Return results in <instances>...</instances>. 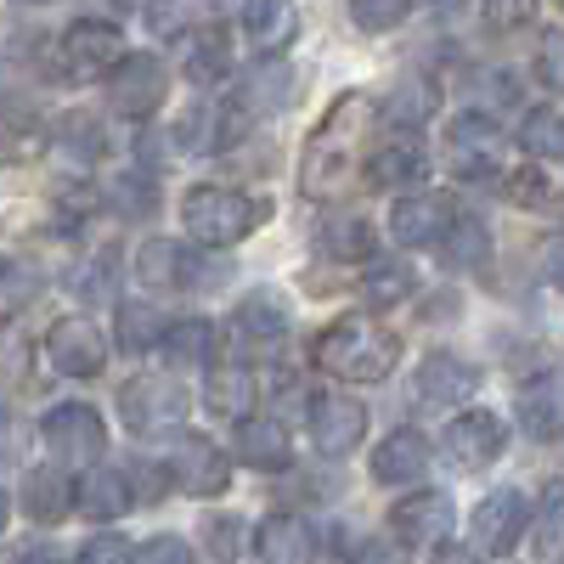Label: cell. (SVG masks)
Returning a JSON list of instances; mask_svg holds the SVG:
<instances>
[{
  "instance_id": "38",
  "label": "cell",
  "mask_w": 564,
  "mask_h": 564,
  "mask_svg": "<svg viewBox=\"0 0 564 564\" xmlns=\"http://www.w3.org/2000/svg\"><path fill=\"white\" fill-rule=\"evenodd\" d=\"M435 102H441V90L430 85V79H401L395 85V97H390V119L395 124H412V130H423V119H435Z\"/></svg>"
},
{
  "instance_id": "22",
  "label": "cell",
  "mask_w": 564,
  "mask_h": 564,
  "mask_svg": "<svg viewBox=\"0 0 564 564\" xmlns=\"http://www.w3.org/2000/svg\"><path fill=\"white\" fill-rule=\"evenodd\" d=\"M243 34L260 57H276L300 40V7L294 0H243Z\"/></svg>"
},
{
  "instance_id": "48",
  "label": "cell",
  "mask_w": 564,
  "mask_h": 564,
  "mask_svg": "<svg viewBox=\"0 0 564 564\" xmlns=\"http://www.w3.org/2000/svg\"><path fill=\"white\" fill-rule=\"evenodd\" d=\"M238 525H243V520H231V513L209 520V531H204V547H209L215 558H231V553H238Z\"/></svg>"
},
{
  "instance_id": "5",
  "label": "cell",
  "mask_w": 564,
  "mask_h": 564,
  "mask_svg": "<svg viewBox=\"0 0 564 564\" xmlns=\"http://www.w3.org/2000/svg\"><path fill=\"white\" fill-rule=\"evenodd\" d=\"M186 406H193V395H186L170 372H141V379H130L119 390V417L130 435H164V430H181Z\"/></svg>"
},
{
  "instance_id": "21",
  "label": "cell",
  "mask_w": 564,
  "mask_h": 564,
  "mask_svg": "<svg viewBox=\"0 0 564 564\" xmlns=\"http://www.w3.org/2000/svg\"><path fill=\"white\" fill-rule=\"evenodd\" d=\"M238 130H243L238 108L193 102V108L175 119V148H181V153H220V148H231V141H238Z\"/></svg>"
},
{
  "instance_id": "31",
  "label": "cell",
  "mask_w": 564,
  "mask_h": 564,
  "mask_svg": "<svg viewBox=\"0 0 564 564\" xmlns=\"http://www.w3.org/2000/svg\"><path fill=\"white\" fill-rule=\"evenodd\" d=\"M52 153L68 164V170H90L102 159V124L90 113H63L57 130H52Z\"/></svg>"
},
{
  "instance_id": "35",
  "label": "cell",
  "mask_w": 564,
  "mask_h": 564,
  "mask_svg": "<svg viewBox=\"0 0 564 564\" xmlns=\"http://www.w3.org/2000/svg\"><path fill=\"white\" fill-rule=\"evenodd\" d=\"M520 148H525L531 159H542V164H564V113H553V108L525 113V124H520Z\"/></svg>"
},
{
  "instance_id": "49",
  "label": "cell",
  "mask_w": 564,
  "mask_h": 564,
  "mask_svg": "<svg viewBox=\"0 0 564 564\" xmlns=\"http://www.w3.org/2000/svg\"><path fill=\"white\" fill-rule=\"evenodd\" d=\"M79 558L85 564H113V558H130V547H124V536H97V542L79 547Z\"/></svg>"
},
{
  "instance_id": "52",
  "label": "cell",
  "mask_w": 564,
  "mask_h": 564,
  "mask_svg": "<svg viewBox=\"0 0 564 564\" xmlns=\"http://www.w3.org/2000/svg\"><path fill=\"white\" fill-rule=\"evenodd\" d=\"M7 417H12V406H7V395H0V430H7Z\"/></svg>"
},
{
  "instance_id": "44",
  "label": "cell",
  "mask_w": 564,
  "mask_h": 564,
  "mask_svg": "<svg viewBox=\"0 0 564 564\" xmlns=\"http://www.w3.org/2000/svg\"><path fill=\"white\" fill-rule=\"evenodd\" d=\"M536 79L553 90V97H564V29L542 34V45H536Z\"/></svg>"
},
{
  "instance_id": "2",
  "label": "cell",
  "mask_w": 564,
  "mask_h": 564,
  "mask_svg": "<svg viewBox=\"0 0 564 564\" xmlns=\"http://www.w3.org/2000/svg\"><path fill=\"white\" fill-rule=\"evenodd\" d=\"M311 361L322 372H334V379H345V384H379L401 361V339L379 316H339L316 334Z\"/></svg>"
},
{
  "instance_id": "37",
  "label": "cell",
  "mask_w": 564,
  "mask_h": 564,
  "mask_svg": "<svg viewBox=\"0 0 564 564\" xmlns=\"http://www.w3.org/2000/svg\"><path fill=\"white\" fill-rule=\"evenodd\" d=\"M531 531H536V553H542V558H558V553H564V480L542 486V502H536Z\"/></svg>"
},
{
  "instance_id": "25",
  "label": "cell",
  "mask_w": 564,
  "mask_h": 564,
  "mask_svg": "<svg viewBox=\"0 0 564 564\" xmlns=\"http://www.w3.org/2000/svg\"><path fill=\"white\" fill-rule=\"evenodd\" d=\"M135 502V486L124 468H90V475H79L74 486V508L85 513V520H124V508Z\"/></svg>"
},
{
  "instance_id": "11",
  "label": "cell",
  "mask_w": 564,
  "mask_h": 564,
  "mask_svg": "<svg viewBox=\"0 0 564 564\" xmlns=\"http://www.w3.org/2000/svg\"><path fill=\"white\" fill-rule=\"evenodd\" d=\"M45 361H52L63 379H97V372L108 367L102 327L85 322V316H57L52 327H45Z\"/></svg>"
},
{
  "instance_id": "46",
  "label": "cell",
  "mask_w": 564,
  "mask_h": 564,
  "mask_svg": "<svg viewBox=\"0 0 564 564\" xmlns=\"http://www.w3.org/2000/svg\"><path fill=\"white\" fill-rule=\"evenodd\" d=\"M238 395H243V372L238 367H220L209 379V406L215 412H238Z\"/></svg>"
},
{
  "instance_id": "43",
  "label": "cell",
  "mask_w": 564,
  "mask_h": 564,
  "mask_svg": "<svg viewBox=\"0 0 564 564\" xmlns=\"http://www.w3.org/2000/svg\"><path fill=\"white\" fill-rule=\"evenodd\" d=\"M508 193L520 198V204H531V209H547V204H558V186H553V175H547V164H542V159H536V170L513 175V181H508Z\"/></svg>"
},
{
  "instance_id": "47",
  "label": "cell",
  "mask_w": 564,
  "mask_h": 564,
  "mask_svg": "<svg viewBox=\"0 0 564 564\" xmlns=\"http://www.w3.org/2000/svg\"><path fill=\"white\" fill-rule=\"evenodd\" d=\"M135 558L141 564H186V558H193V547H186L181 536H153V542L135 547Z\"/></svg>"
},
{
  "instance_id": "36",
  "label": "cell",
  "mask_w": 564,
  "mask_h": 564,
  "mask_svg": "<svg viewBox=\"0 0 564 564\" xmlns=\"http://www.w3.org/2000/svg\"><path fill=\"white\" fill-rule=\"evenodd\" d=\"M175 367H193V361H209L215 356V327L209 322H175V327H164V345H159Z\"/></svg>"
},
{
  "instance_id": "45",
  "label": "cell",
  "mask_w": 564,
  "mask_h": 564,
  "mask_svg": "<svg viewBox=\"0 0 564 564\" xmlns=\"http://www.w3.org/2000/svg\"><path fill=\"white\" fill-rule=\"evenodd\" d=\"M113 198L124 204L119 215H153V181H141V175H124L113 186Z\"/></svg>"
},
{
  "instance_id": "9",
  "label": "cell",
  "mask_w": 564,
  "mask_h": 564,
  "mask_svg": "<svg viewBox=\"0 0 564 564\" xmlns=\"http://www.w3.org/2000/svg\"><path fill=\"white\" fill-rule=\"evenodd\" d=\"M119 57H124V34H119L108 18H79V23H68L63 40H57L63 79H102Z\"/></svg>"
},
{
  "instance_id": "23",
  "label": "cell",
  "mask_w": 564,
  "mask_h": 564,
  "mask_svg": "<svg viewBox=\"0 0 564 564\" xmlns=\"http://www.w3.org/2000/svg\"><path fill=\"white\" fill-rule=\"evenodd\" d=\"M513 412H520L531 441H564V372H542V379H531L520 390V401H513Z\"/></svg>"
},
{
  "instance_id": "54",
  "label": "cell",
  "mask_w": 564,
  "mask_h": 564,
  "mask_svg": "<svg viewBox=\"0 0 564 564\" xmlns=\"http://www.w3.org/2000/svg\"><path fill=\"white\" fill-rule=\"evenodd\" d=\"M446 7H452V0H446Z\"/></svg>"
},
{
  "instance_id": "10",
  "label": "cell",
  "mask_w": 564,
  "mask_h": 564,
  "mask_svg": "<svg viewBox=\"0 0 564 564\" xmlns=\"http://www.w3.org/2000/svg\"><path fill=\"white\" fill-rule=\"evenodd\" d=\"M508 446V430H502V417L475 406V412H457L446 423V435H441V452L452 468H463V475H486V468L502 457Z\"/></svg>"
},
{
  "instance_id": "7",
  "label": "cell",
  "mask_w": 564,
  "mask_h": 564,
  "mask_svg": "<svg viewBox=\"0 0 564 564\" xmlns=\"http://www.w3.org/2000/svg\"><path fill=\"white\" fill-rule=\"evenodd\" d=\"M446 164L463 181H497L508 170V135L486 113H463L446 130Z\"/></svg>"
},
{
  "instance_id": "50",
  "label": "cell",
  "mask_w": 564,
  "mask_h": 564,
  "mask_svg": "<svg viewBox=\"0 0 564 564\" xmlns=\"http://www.w3.org/2000/svg\"><path fill=\"white\" fill-rule=\"evenodd\" d=\"M553 282H564V243L553 249Z\"/></svg>"
},
{
  "instance_id": "53",
  "label": "cell",
  "mask_w": 564,
  "mask_h": 564,
  "mask_svg": "<svg viewBox=\"0 0 564 564\" xmlns=\"http://www.w3.org/2000/svg\"><path fill=\"white\" fill-rule=\"evenodd\" d=\"M553 7H558V12H564V0H553Z\"/></svg>"
},
{
  "instance_id": "18",
  "label": "cell",
  "mask_w": 564,
  "mask_h": 564,
  "mask_svg": "<svg viewBox=\"0 0 564 564\" xmlns=\"http://www.w3.org/2000/svg\"><path fill=\"white\" fill-rule=\"evenodd\" d=\"M231 452L238 463L260 468V475H276V468L294 463V441L271 412H238V430H231Z\"/></svg>"
},
{
  "instance_id": "24",
  "label": "cell",
  "mask_w": 564,
  "mask_h": 564,
  "mask_svg": "<svg viewBox=\"0 0 564 564\" xmlns=\"http://www.w3.org/2000/svg\"><path fill=\"white\" fill-rule=\"evenodd\" d=\"M423 475H430V441L417 430H395L379 441V452H372V480L379 486H412Z\"/></svg>"
},
{
  "instance_id": "26",
  "label": "cell",
  "mask_w": 564,
  "mask_h": 564,
  "mask_svg": "<svg viewBox=\"0 0 564 564\" xmlns=\"http://www.w3.org/2000/svg\"><path fill=\"white\" fill-rule=\"evenodd\" d=\"M316 254L322 260H339V265H367L372 260V231L361 215L350 209H327L316 220Z\"/></svg>"
},
{
  "instance_id": "4",
  "label": "cell",
  "mask_w": 564,
  "mask_h": 564,
  "mask_svg": "<svg viewBox=\"0 0 564 564\" xmlns=\"http://www.w3.org/2000/svg\"><path fill=\"white\" fill-rule=\"evenodd\" d=\"M135 276L148 282L153 294H186V289H209L226 276V265H215L209 254H198L193 243L175 238H148L135 254Z\"/></svg>"
},
{
  "instance_id": "33",
  "label": "cell",
  "mask_w": 564,
  "mask_h": 564,
  "mask_svg": "<svg viewBox=\"0 0 564 564\" xmlns=\"http://www.w3.org/2000/svg\"><path fill=\"white\" fill-rule=\"evenodd\" d=\"M361 294H367V305H379V311H390V305H401V300H412L417 294V271L406 265V260H367V276H361Z\"/></svg>"
},
{
  "instance_id": "19",
  "label": "cell",
  "mask_w": 564,
  "mask_h": 564,
  "mask_svg": "<svg viewBox=\"0 0 564 564\" xmlns=\"http://www.w3.org/2000/svg\"><path fill=\"white\" fill-rule=\"evenodd\" d=\"M457 220V204L446 193H417V198H401L390 209V231L401 249H423V243H441L446 226Z\"/></svg>"
},
{
  "instance_id": "1",
  "label": "cell",
  "mask_w": 564,
  "mask_h": 564,
  "mask_svg": "<svg viewBox=\"0 0 564 564\" xmlns=\"http://www.w3.org/2000/svg\"><path fill=\"white\" fill-rule=\"evenodd\" d=\"M372 113H379L372 97L350 90V97H339L334 108L316 119V130L305 135V153H300V193L305 198L334 204V198L350 193L356 170L372 153Z\"/></svg>"
},
{
  "instance_id": "32",
  "label": "cell",
  "mask_w": 564,
  "mask_h": 564,
  "mask_svg": "<svg viewBox=\"0 0 564 564\" xmlns=\"http://www.w3.org/2000/svg\"><path fill=\"white\" fill-rule=\"evenodd\" d=\"M486 254H491V231H486V220L457 215V220L446 226V238H441V260H446V271H480Z\"/></svg>"
},
{
  "instance_id": "41",
  "label": "cell",
  "mask_w": 564,
  "mask_h": 564,
  "mask_svg": "<svg viewBox=\"0 0 564 564\" xmlns=\"http://www.w3.org/2000/svg\"><path fill=\"white\" fill-rule=\"evenodd\" d=\"M406 12H412V0H350V18H356V29H367V34L395 29Z\"/></svg>"
},
{
  "instance_id": "8",
  "label": "cell",
  "mask_w": 564,
  "mask_h": 564,
  "mask_svg": "<svg viewBox=\"0 0 564 564\" xmlns=\"http://www.w3.org/2000/svg\"><path fill=\"white\" fill-rule=\"evenodd\" d=\"M40 435H45V452H52L63 468H85L97 463L102 446H108V430H102V412L85 406V401H63L40 417Z\"/></svg>"
},
{
  "instance_id": "16",
  "label": "cell",
  "mask_w": 564,
  "mask_h": 564,
  "mask_svg": "<svg viewBox=\"0 0 564 564\" xmlns=\"http://www.w3.org/2000/svg\"><path fill=\"white\" fill-rule=\"evenodd\" d=\"M423 175H430V148H423V135L412 124H401L390 141H379V148L367 153V181L384 186V193H406Z\"/></svg>"
},
{
  "instance_id": "27",
  "label": "cell",
  "mask_w": 564,
  "mask_h": 564,
  "mask_svg": "<svg viewBox=\"0 0 564 564\" xmlns=\"http://www.w3.org/2000/svg\"><path fill=\"white\" fill-rule=\"evenodd\" d=\"M181 68H186V79H198V85H215V79H226L231 74V45H226V29L220 23H193L181 34Z\"/></svg>"
},
{
  "instance_id": "39",
  "label": "cell",
  "mask_w": 564,
  "mask_h": 564,
  "mask_svg": "<svg viewBox=\"0 0 564 564\" xmlns=\"http://www.w3.org/2000/svg\"><path fill=\"white\" fill-rule=\"evenodd\" d=\"M34 294H40V271H34V265H23V260L0 265V316L29 311V305H34Z\"/></svg>"
},
{
  "instance_id": "30",
  "label": "cell",
  "mask_w": 564,
  "mask_h": 564,
  "mask_svg": "<svg viewBox=\"0 0 564 564\" xmlns=\"http://www.w3.org/2000/svg\"><path fill=\"white\" fill-rule=\"evenodd\" d=\"M238 334H249L254 345H276V339H289V327H294V316H289V300L282 294H271V289H260V294H249L243 305H238Z\"/></svg>"
},
{
  "instance_id": "12",
  "label": "cell",
  "mask_w": 564,
  "mask_h": 564,
  "mask_svg": "<svg viewBox=\"0 0 564 564\" xmlns=\"http://www.w3.org/2000/svg\"><path fill=\"white\" fill-rule=\"evenodd\" d=\"M170 475L186 497H220L231 486V457L209 441V435H193L181 430L175 446H170Z\"/></svg>"
},
{
  "instance_id": "42",
  "label": "cell",
  "mask_w": 564,
  "mask_h": 564,
  "mask_svg": "<svg viewBox=\"0 0 564 564\" xmlns=\"http://www.w3.org/2000/svg\"><path fill=\"white\" fill-rule=\"evenodd\" d=\"M480 12H486V29L513 34V29H531L536 23V0H480Z\"/></svg>"
},
{
  "instance_id": "14",
  "label": "cell",
  "mask_w": 564,
  "mask_h": 564,
  "mask_svg": "<svg viewBox=\"0 0 564 564\" xmlns=\"http://www.w3.org/2000/svg\"><path fill=\"white\" fill-rule=\"evenodd\" d=\"M452 525H457V508L446 491H412L390 513V536L401 547H446Z\"/></svg>"
},
{
  "instance_id": "34",
  "label": "cell",
  "mask_w": 564,
  "mask_h": 564,
  "mask_svg": "<svg viewBox=\"0 0 564 564\" xmlns=\"http://www.w3.org/2000/svg\"><path fill=\"white\" fill-rule=\"evenodd\" d=\"M164 316H159V305H148V300H124L119 305V345L130 350V356H141V350H159L164 345Z\"/></svg>"
},
{
  "instance_id": "28",
  "label": "cell",
  "mask_w": 564,
  "mask_h": 564,
  "mask_svg": "<svg viewBox=\"0 0 564 564\" xmlns=\"http://www.w3.org/2000/svg\"><path fill=\"white\" fill-rule=\"evenodd\" d=\"M254 553L271 558V564H305L316 553V542H311V525L300 520V513H271V520H260V531H254Z\"/></svg>"
},
{
  "instance_id": "15",
  "label": "cell",
  "mask_w": 564,
  "mask_h": 564,
  "mask_svg": "<svg viewBox=\"0 0 564 564\" xmlns=\"http://www.w3.org/2000/svg\"><path fill=\"white\" fill-rule=\"evenodd\" d=\"M480 390V367L475 361H463L452 350H435V356H423L417 367V379H412V401L423 412H441V406H457Z\"/></svg>"
},
{
  "instance_id": "17",
  "label": "cell",
  "mask_w": 564,
  "mask_h": 564,
  "mask_svg": "<svg viewBox=\"0 0 564 564\" xmlns=\"http://www.w3.org/2000/svg\"><path fill=\"white\" fill-rule=\"evenodd\" d=\"M525 531H531V508H525V491L502 486V491H491V497L475 508V547H480V553H491V558L513 553Z\"/></svg>"
},
{
  "instance_id": "29",
  "label": "cell",
  "mask_w": 564,
  "mask_h": 564,
  "mask_svg": "<svg viewBox=\"0 0 564 564\" xmlns=\"http://www.w3.org/2000/svg\"><path fill=\"white\" fill-rule=\"evenodd\" d=\"M68 508H74V480L63 475V468H29V480H23V513L29 520L57 525Z\"/></svg>"
},
{
  "instance_id": "6",
  "label": "cell",
  "mask_w": 564,
  "mask_h": 564,
  "mask_svg": "<svg viewBox=\"0 0 564 564\" xmlns=\"http://www.w3.org/2000/svg\"><path fill=\"white\" fill-rule=\"evenodd\" d=\"M170 97V68L153 52H124L108 68V108L119 119H153Z\"/></svg>"
},
{
  "instance_id": "51",
  "label": "cell",
  "mask_w": 564,
  "mask_h": 564,
  "mask_svg": "<svg viewBox=\"0 0 564 564\" xmlns=\"http://www.w3.org/2000/svg\"><path fill=\"white\" fill-rule=\"evenodd\" d=\"M7 513H12V502H7V491H0V531H7Z\"/></svg>"
},
{
  "instance_id": "3",
  "label": "cell",
  "mask_w": 564,
  "mask_h": 564,
  "mask_svg": "<svg viewBox=\"0 0 564 564\" xmlns=\"http://www.w3.org/2000/svg\"><path fill=\"white\" fill-rule=\"evenodd\" d=\"M265 220V204L238 193V186H193V193L181 198V226L186 238L204 243V249H231L243 243L249 231Z\"/></svg>"
},
{
  "instance_id": "40",
  "label": "cell",
  "mask_w": 564,
  "mask_h": 564,
  "mask_svg": "<svg viewBox=\"0 0 564 564\" xmlns=\"http://www.w3.org/2000/svg\"><path fill=\"white\" fill-rule=\"evenodd\" d=\"M148 29L153 34H164V40H181L186 29H193V18H198V0H148Z\"/></svg>"
},
{
  "instance_id": "20",
  "label": "cell",
  "mask_w": 564,
  "mask_h": 564,
  "mask_svg": "<svg viewBox=\"0 0 564 564\" xmlns=\"http://www.w3.org/2000/svg\"><path fill=\"white\" fill-rule=\"evenodd\" d=\"M45 148H52V124L45 113L23 97L0 102V164H34Z\"/></svg>"
},
{
  "instance_id": "13",
  "label": "cell",
  "mask_w": 564,
  "mask_h": 564,
  "mask_svg": "<svg viewBox=\"0 0 564 564\" xmlns=\"http://www.w3.org/2000/svg\"><path fill=\"white\" fill-rule=\"evenodd\" d=\"M367 435V406L345 390H322L311 401V446L322 457H350Z\"/></svg>"
}]
</instances>
